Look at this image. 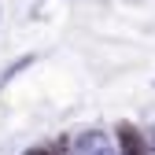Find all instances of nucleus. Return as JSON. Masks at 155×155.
Masks as SVG:
<instances>
[{
  "instance_id": "f257e3e1",
  "label": "nucleus",
  "mask_w": 155,
  "mask_h": 155,
  "mask_svg": "<svg viewBox=\"0 0 155 155\" xmlns=\"http://www.w3.org/2000/svg\"><path fill=\"white\" fill-rule=\"evenodd\" d=\"M118 148H122V155H148V140H144L129 122L118 126Z\"/></svg>"
},
{
  "instance_id": "f03ea898",
  "label": "nucleus",
  "mask_w": 155,
  "mask_h": 155,
  "mask_svg": "<svg viewBox=\"0 0 155 155\" xmlns=\"http://www.w3.org/2000/svg\"><path fill=\"white\" fill-rule=\"evenodd\" d=\"M26 155H63V148H55V144H41V148H30Z\"/></svg>"
},
{
  "instance_id": "7ed1b4c3",
  "label": "nucleus",
  "mask_w": 155,
  "mask_h": 155,
  "mask_svg": "<svg viewBox=\"0 0 155 155\" xmlns=\"http://www.w3.org/2000/svg\"><path fill=\"white\" fill-rule=\"evenodd\" d=\"M148 155H155V129L148 133Z\"/></svg>"
},
{
  "instance_id": "20e7f679",
  "label": "nucleus",
  "mask_w": 155,
  "mask_h": 155,
  "mask_svg": "<svg viewBox=\"0 0 155 155\" xmlns=\"http://www.w3.org/2000/svg\"><path fill=\"white\" fill-rule=\"evenodd\" d=\"M92 155H114V151H107V148H96V151H92Z\"/></svg>"
}]
</instances>
